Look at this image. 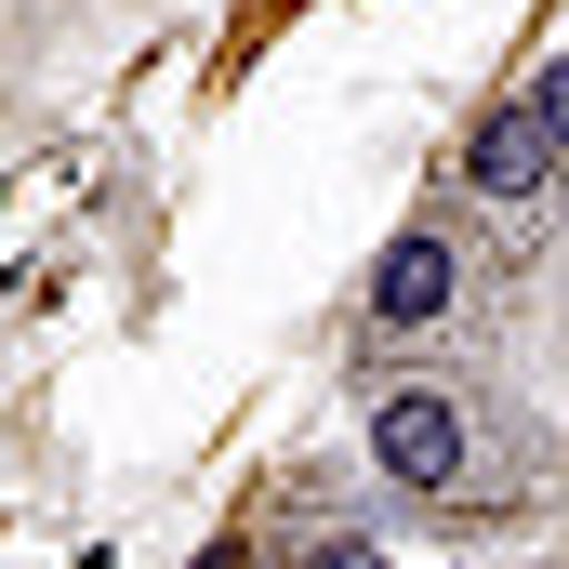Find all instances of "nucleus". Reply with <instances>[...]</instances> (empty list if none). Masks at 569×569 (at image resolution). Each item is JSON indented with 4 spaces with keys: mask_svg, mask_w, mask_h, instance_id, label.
<instances>
[{
    "mask_svg": "<svg viewBox=\"0 0 569 569\" xmlns=\"http://www.w3.org/2000/svg\"><path fill=\"white\" fill-rule=\"evenodd\" d=\"M530 120H543V133H557V159H569V53L543 67V80H530Z\"/></svg>",
    "mask_w": 569,
    "mask_h": 569,
    "instance_id": "obj_5",
    "label": "nucleus"
},
{
    "mask_svg": "<svg viewBox=\"0 0 569 569\" xmlns=\"http://www.w3.org/2000/svg\"><path fill=\"white\" fill-rule=\"evenodd\" d=\"M291 569H385V543H371V530H318Z\"/></svg>",
    "mask_w": 569,
    "mask_h": 569,
    "instance_id": "obj_4",
    "label": "nucleus"
},
{
    "mask_svg": "<svg viewBox=\"0 0 569 569\" xmlns=\"http://www.w3.org/2000/svg\"><path fill=\"white\" fill-rule=\"evenodd\" d=\"M463 186H477V199H503V212H517V199H543V186H557V133H543V120H530V93H517V107H490V120H477V146H463Z\"/></svg>",
    "mask_w": 569,
    "mask_h": 569,
    "instance_id": "obj_3",
    "label": "nucleus"
},
{
    "mask_svg": "<svg viewBox=\"0 0 569 569\" xmlns=\"http://www.w3.org/2000/svg\"><path fill=\"white\" fill-rule=\"evenodd\" d=\"M371 463H385V490H463V463H477L463 398L450 385H385L371 398Z\"/></svg>",
    "mask_w": 569,
    "mask_h": 569,
    "instance_id": "obj_2",
    "label": "nucleus"
},
{
    "mask_svg": "<svg viewBox=\"0 0 569 569\" xmlns=\"http://www.w3.org/2000/svg\"><path fill=\"white\" fill-rule=\"evenodd\" d=\"M463 318V239L450 226H398L371 252V291H358V331L371 345H411V331H450Z\"/></svg>",
    "mask_w": 569,
    "mask_h": 569,
    "instance_id": "obj_1",
    "label": "nucleus"
},
{
    "mask_svg": "<svg viewBox=\"0 0 569 569\" xmlns=\"http://www.w3.org/2000/svg\"><path fill=\"white\" fill-rule=\"evenodd\" d=\"M557 569H569V557H557Z\"/></svg>",
    "mask_w": 569,
    "mask_h": 569,
    "instance_id": "obj_6",
    "label": "nucleus"
}]
</instances>
